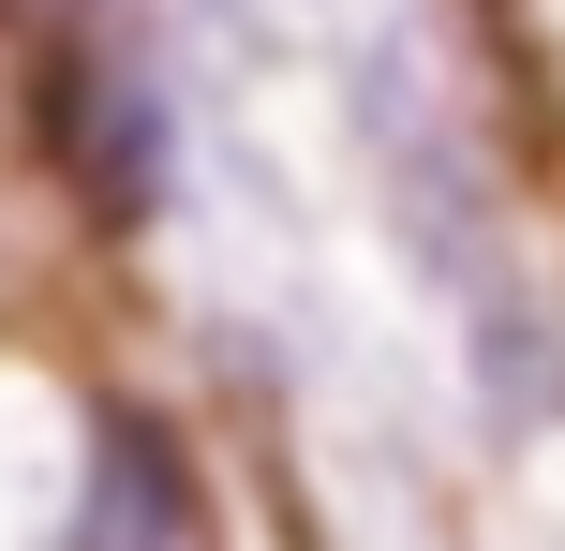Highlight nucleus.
<instances>
[{
	"label": "nucleus",
	"instance_id": "f257e3e1",
	"mask_svg": "<svg viewBox=\"0 0 565 551\" xmlns=\"http://www.w3.org/2000/svg\"><path fill=\"white\" fill-rule=\"evenodd\" d=\"M60 551H224L194 447H179L149 403H119L105 433H89V492H75V537Z\"/></svg>",
	"mask_w": 565,
	"mask_h": 551
},
{
	"label": "nucleus",
	"instance_id": "f03ea898",
	"mask_svg": "<svg viewBox=\"0 0 565 551\" xmlns=\"http://www.w3.org/2000/svg\"><path fill=\"white\" fill-rule=\"evenodd\" d=\"M45 135H60V165H75V209H89V224H135V209H149V179H164V105H149L135 75L75 60L60 105H45Z\"/></svg>",
	"mask_w": 565,
	"mask_h": 551
}]
</instances>
